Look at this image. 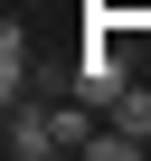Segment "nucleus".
Here are the masks:
<instances>
[{"mask_svg": "<svg viewBox=\"0 0 151 161\" xmlns=\"http://www.w3.org/2000/svg\"><path fill=\"white\" fill-rule=\"evenodd\" d=\"M132 86H142V76H132V57L113 47V29H104V10H95V38H85V57H76V95L113 114V104H123Z\"/></svg>", "mask_w": 151, "mask_h": 161, "instance_id": "obj_1", "label": "nucleus"}, {"mask_svg": "<svg viewBox=\"0 0 151 161\" xmlns=\"http://www.w3.org/2000/svg\"><path fill=\"white\" fill-rule=\"evenodd\" d=\"M29 86H38V47H29V29H19V19H0V95L19 104Z\"/></svg>", "mask_w": 151, "mask_h": 161, "instance_id": "obj_2", "label": "nucleus"}, {"mask_svg": "<svg viewBox=\"0 0 151 161\" xmlns=\"http://www.w3.org/2000/svg\"><path fill=\"white\" fill-rule=\"evenodd\" d=\"M0 152H10V161H47V152H57V123H47L38 104H10V133H0Z\"/></svg>", "mask_w": 151, "mask_h": 161, "instance_id": "obj_3", "label": "nucleus"}, {"mask_svg": "<svg viewBox=\"0 0 151 161\" xmlns=\"http://www.w3.org/2000/svg\"><path fill=\"white\" fill-rule=\"evenodd\" d=\"M113 123H123V133H142V142H151V76H142V86H132V95H123V104H113Z\"/></svg>", "mask_w": 151, "mask_h": 161, "instance_id": "obj_4", "label": "nucleus"}]
</instances>
